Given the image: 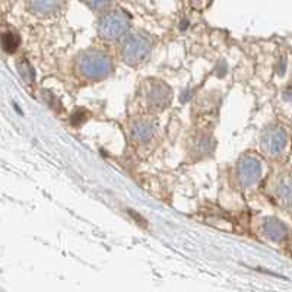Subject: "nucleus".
<instances>
[{"label":"nucleus","mask_w":292,"mask_h":292,"mask_svg":"<svg viewBox=\"0 0 292 292\" xmlns=\"http://www.w3.org/2000/svg\"><path fill=\"white\" fill-rule=\"evenodd\" d=\"M102 57L104 56H91V57H86L82 71H85L89 76H99V74H104L105 72H108L110 65Z\"/></svg>","instance_id":"1"},{"label":"nucleus","mask_w":292,"mask_h":292,"mask_svg":"<svg viewBox=\"0 0 292 292\" xmlns=\"http://www.w3.org/2000/svg\"><path fill=\"white\" fill-rule=\"evenodd\" d=\"M126 59L129 60V62H133L135 59H138L136 57V51H138V56H139V59H144V56H145V51L147 50L146 47V44H144V41H141L139 38H135L133 41H129V44L126 46Z\"/></svg>","instance_id":"2"},{"label":"nucleus","mask_w":292,"mask_h":292,"mask_svg":"<svg viewBox=\"0 0 292 292\" xmlns=\"http://www.w3.org/2000/svg\"><path fill=\"white\" fill-rule=\"evenodd\" d=\"M104 25H105V29L102 31L104 34V37H116V35H119L120 32H122V29L126 28V24H124V21H122L120 18L119 19H114V21H110V22H105V21H102Z\"/></svg>","instance_id":"3"},{"label":"nucleus","mask_w":292,"mask_h":292,"mask_svg":"<svg viewBox=\"0 0 292 292\" xmlns=\"http://www.w3.org/2000/svg\"><path fill=\"white\" fill-rule=\"evenodd\" d=\"M1 46L7 53H13L19 46V37L13 32H6L1 37Z\"/></svg>","instance_id":"4"}]
</instances>
